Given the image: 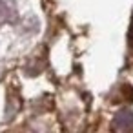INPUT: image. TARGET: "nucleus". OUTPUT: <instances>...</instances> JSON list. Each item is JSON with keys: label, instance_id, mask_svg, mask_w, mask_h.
<instances>
[{"label": "nucleus", "instance_id": "nucleus-2", "mask_svg": "<svg viewBox=\"0 0 133 133\" xmlns=\"http://www.w3.org/2000/svg\"><path fill=\"white\" fill-rule=\"evenodd\" d=\"M17 18V6L15 0H0V26L11 24Z\"/></svg>", "mask_w": 133, "mask_h": 133}, {"label": "nucleus", "instance_id": "nucleus-3", "mask_svg": "<svg viewBox=\"0 0 133 133\" xmlns=\"http://www.w3.org/2000/svg\"><path fill=\"white\" fill-rule=\"evenodd\" d=\"M131 38H133V24H131Z\"/></svg>", "mask_w": 133, "mask_h": 133}, {"label": "nucleus", "instance_id": "nucleus-1", "mask_svg": "<svg viewBox=\"0 0 133 133\" xmlns=\"http://www.w3.org/2000/svg\"><path fill=\"white\" fill-rule=\"evenodd\" d=\"M111 128L117 131H124V129H131L133 128V111H129V109H120L117 115H115V118H113V122H111Z\"/></svg>", "mask_w": 133, "mask_h": 133}]
</instances>
